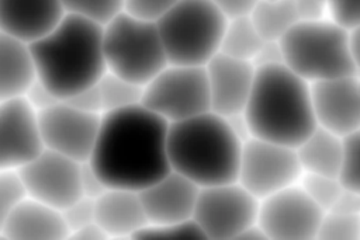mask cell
Masks as SVG:
<instances>
[{
  "label": "cell",
  "instance_id": "obj_1",
  "mask_svg": "<svg viewBox=\"0 0 360 240\" xmlns=\"http://www.w3.org/2000/svg\"><path fill=\"white\" fill-rule=\"evenodd\" d=\"M169 122L142 104L101 115L87 160L108 188L141 191L167 174Z\"/></svg>",
  "mask_w": 360,
  "mask_h": 240
},
{
  "label": "cell",
  "instance_id": "obj_2",
  "mask_svg": "<svg viewBox=\"0 0 360 240\" xmlns=\"http://www.w3.org/2000/svg\"><path fill=\"white\" fill-rule=\"evenodd\" d=\"M37 79L59 100L86 90L107 72L103 27L73 14L30 44Z\"/></svg>",
  "mask_w": 360,
  "mask_h": 240
},
{
  "label": "cell",
  "instance_id": "obj_3",
  "mask_svg": "<svg viewBox=\"0 0 360 240\" xmlns=\"http://www.w3.org/2000/svg\"><path fill=\"white\" fill-rule=\"evenodd\" d=\"M252 138L297 147L315 128L311 86L285 65L256 67L243 109Z\"/></svg>",
  "mask_w": 360,
  "mask_h": 240
},
{
  "label": "cell",
  "instance_id": "obj_4",
  "mask_svg": "<svg viewBox=\"0 0 360 240\" xmlns=\"http://www.w3.org/2000/svg\"><path fill=\"white\" fill-rule=\"evenodd\" d=\"M242 142L225 116L212 111L169 124L170 168L200 188L238 181Z\"/></svg>",
  "mask_w": 360,
  "mask_h": 240
},
{
  "label": "cell",
  "instance_id": "obj_5",
  "mask_svg": "<svg viewBox=\"0 0 360 240\" xmlns=\"http://www.w3.org/2000/svg\"><path fill=\"white\" fill-rule=\"evenodd\" d=\"M278 42L284 65L308 83L357 76L349 29L330 18L300 20Z\"/></svg>",
  "mask_w": 360,
  "mask_h": 240
},
{
  "label": "cell",
  "instance_id": "obj_6",
  "mask_svg": "<svg viewBox=\"0 0 360 240\" xmlns=\"http://www.w3.org/2000/svg\"><path fill=\"white\" fill-rule=\"evenodd\" d=\"M228 17L211 0H181L158 21L169 65L205 66L221 48Z\"/></svg>",
  "mask_w": 360,
  "mask_h": 240
},
{
  "label": "cell",
  "instance_id": "obj_7",
  "mask_svg": "<svg viewBox=\"0 0 360 240\" xmlns=\"http://www.w3.org/2000/svg\"><path fill=\"white\" fill-rule=\"evenodd\" d=\"M103 51L108 72L141 86L169 65L156 21L127 11L103 27Z\"/></svg>",
  "mask_w": 360,
  "mask_h": 240
},
{
  "label": "cell",
  "instance_id": "obj_8",
  "mask_svg": "<svg viewBox=\"0 0 360 240\" xmlns=\"http://www.w3.org/2000/svg\"><path fill=\"white\" fill-rule=\"evenodd\" d=\"M141 104L169 124L211 111L205 66L167 65L143 86Z\"/></svg>",
  "mask_w": 360,
  "mask_h": 240
},
{
  "label": "cell",
  "instance_id": "obj_9",
  "mask_svg": "<svg viewBox=\"0 0 360 240\" xmlns=\"http://www.w3.org/2000/svg\"><path fill=\"white\" fill-rule=\"evenodd\" d=\"M260 199L238 181L201 187L193 219L207 239H238L257 222Z\"/></svg>",
  "mask_w": 360,
  "mask_h": 240
},
{
  "label": "cell",
  "instance_id": "obj_10",
  "mask_svg": "<svg viewBox=\"0 0 360 240\" xmlns=\"http://www.w3.org/2000/svg\"><path fill=\"white\" fill-rule=\"evenodd\" d=\"M302 175L295 147L250 138L242 145L238 182L263 199L283 188L298 184Z\"/></svg>",
  "mask_w": 360,
  "mask_h": 240
},
{
  "label": "cell",
  "instance_id": "obj_11",
  "mask_svg": "<svg viewBox=\"0 0 360 240\" xmlns=\"http://www.w3.org/2000/svg\"><path fill=\"white\" fill-rule=\"evenodd\" d=\"M37 115L44 149L80 163L90 159L101 124L100 114L82 111L60 100Z\"/></svg>",
  "mask_w": 360,
  "mask_h": 240
},
{
  "label": "cell",
  "instance_id": "obj_12",
  "mask_svg": "<svg viewBox=\"0 0 360 240\" xmlns=\"http://www.w3.org/2000/svg\"><path fill=\"white\" fill-rule=\"evenodd\" d=\"M323 215L325 211L294 184L260 199L257 223L269 239L309 240L316 239Z\"/></svg>",
  "mask_w": 360,
  "mask_h": 240
},
{
  "label": "cell",
  "instance_id": "obj_13",
  "mask_svg": "<svg viewBox=\"0 0 360 240\" xmlns=\"http://www.w3.org/2000/svg\"><path fill=\"white\" fill-rule=\"evenodd\" d=\"M18 173L28 196L59 211L83 196L82 163L58 152L44 149Z\"/></svg>",
  "mask_w": 360,
  "mask_h": 240
},
{
  "label": "cell",
  "instance_id": "obj_14",
  "mask_svg": "<svg viewBox=\"0 0 360 240\" xmlns=\"http://www.w3.org/2000/svg\"><path fill=\"white\" fill-rule=\"evenodd\" d=\"M42 150L37 111L24 97L0 100V170H18Z\"/></svg>",
  "mask_w": 360,
  "mask_h": 240
},
{
  "label": "cell",
  "instance_id": "obj_15",
  "mask_svg": "<svg viewBox=\"0 0 360 240\" xmlns=\"http://www.w3.org/2000/svg\"><path fill=\"white\" fill-rule=\"evenodd\" d=\"M316 126L340 138L360 129V77L345 76L309 83Z\"/></svg>",
  "mask_w": 360,
  "mask_h": 240
},
{
  "label": "cell",
  "instance_id": "obj_16",
  "mask_svg": "<svg viewBox=\"0 0 360 240\" xmlns=\"http://www.w3.org/2000/svg\"><path fill=\"white\" fill-rule=\"evenodd\" d=\"M211 111L229 116L236 112H242L248 104L256 67L249 60L236 59L225 53L218 52L205 65Z\"/></svg>",
  "mask_w": 360,
  "mask_h": 240
},
{
  "label": "cell",
  "instance_id": "obj_17",
  "mask_svg": "<svg viewBox=\"0 0 360 240\" xmlns=\"http://www.w3.org/2000/svg\"><path fill=\"white\" fill-rule=\"evenodd\" d=\"M200 187L183 174L170 170L139 191L148 225L177 223L193 218Z\"/></svg>",
  "mask_w": 360,
  "mask_h": 240
},
{
  "label": "cell",
  "instance_id": "obj_18",
  "mask_svg": "<svg viewBox=\"0 0 360 240\" xmlns=\"http://www.w3.org/2000/svg\"><path fill=\"white\" fill-rule=\"evenodd\" d=\"M62 0H0V31L28 45L63 18Z\"/></svg>",
  "mask_w": 360,
  "mask_h": 240
},
{
  "label": "cell",
  "instance_id": "obj_19",
  "mask_svg": "<svg viewBox=\"0 0 360 240\" xmlns=\"http://www.w3.org/2000/svg\"><path fill=\"white\" fill-rule=\"evenodd\" d=\"M6 239H69L62 212L38 199L25 196L10 213L1 232Z\"/></svg>",
  "mask_w": 360,
  "mask_h": 240
},
{
  "label": "cell",
  "instance_id": "obj_20",
  "mask_svg": "<svg viewBox=\"0 0 360 240\" xmlns=\"http://www.w3.org/2000/svg\"><path fill=\"white\" fill-rule=\"evenodd\" d=\"M96 222L108 239H134L148 225L139 192L108 188L96 199Z\"/></svg>",
  "mask_w": 360,
  "mask_h": 240
},
{
  "label": "cell",
  "instance_id": "obj_21",
  "mask_svg": "<svg viewBox=\"0 0 360 240\" xmlns=\"http://www.w3.org/2000/svg\"><path fill=\"white\" fill-rule=\"evenodd\" d=\"M35 80L30 45L0 31V100L24 97Z\"/></svg>",
  "mask_w": 360,
  "mask_h": 240
},
{
  "label": "cell",
  "instance_id": "obj_22",
  "mask_svg": "<svg viewBox=\"0 0 360 240\" xmlns=\"http://www.w3.org/2000/svg\"><path fill=\"white\" fill-rule=\"evenodd\" d=\"M302 173L339 178L343 161V138L316 126L295 147Z\"/></svg>",
  "mask_w": 360,
  "mask_h": 240
},
{
  "label": "cell",
  "instance_id": "obj_23",
  "mask_svg": "<svg viewBox=\"0 0 360 240\" xmlns=\"http://www.w3.org/2000/svg\"><path fill=\"white\" fill-rule=\"evenodd\" d=\"M249 15L264 41H280L300 21L291 0H260Z\"/></svg>",
  "mask_w": 360,
  "mask_h": 240
},
{
  "label": "cell",
  "instance_id": "obj_24",
  "mask_svg": "<svg viewBox=\"0 0 360 240\" xmlns=\"http://www.w3.org/2000/svg\"><path fill=\"white\" fill-rule=\"evenodd\" d=\"M264 39L255 27L250 15L228 18L219 52L228 56L252 62Z\"/></svg>",
  "mask_w": 360,
  "mask_h": 240
},
{
  "label": "cell",
  "instance_id": "obj_25",
  "mask_svg": "<svg viewBox=\"0 0 360 240\" xmlns=\"http://www.w3.org/2000/svg\"><path fill=\"white\" fill-rule=\"evenodd\" d=\"M103 114L141 104L143 86L125 80L111 72H105L97 81Z\"/></svg>",
  "mask_w": 360,
  "mask_h": 240
},
{
  "label": "cell",
  "instance_id": "obj_26",
  "mask_svg": "<svg viewBox=\"0 0 360 240\" xmlns=\"http://www.w3.org/2000/svg\"><path fill=\"white\" fill-rule=\"evenodd\" d=\"M66 14L79 15L101 27L125 11V0H62Z\"/></svg>",
  "mask_w": 360,
  "mask_h": 240
},
{
  "label": "cell",
  "instance_id": "obj_27",
  "mask_svg": "<svg viewBox=\"0 0 360 240\" xmlns=\"http://www.w3.org/2000/svg\"><path fill=\"white\" fill-rule=\"evenodd\" d=\"M298 185L325 212L333 208L338 196L343 191V185L339 178L315 173H302L298 180Z\"/></svg>",
  "mask_w": 360,
  "mask_h": 240
},
{
  "label": "cell",
  "instance_id": "obj_28",
  "mask_svg": "<svg viewBox=\"0 0 360 240\" xmlns=\"http://www.w3.org/2000/svg\"><path fill=\"white\" fill-rule=\"evenodd\" d=\"M316 239L322 240H359L360 216L346 215L335 211L325 212Z\"/></svg>",
  "mask_w": 360,
  "mask_h": 240
},
{
  "label": "cell",
  "instance_id": "obj_29",
  "mask_svg": "<svg viewBox=\"0 0 360 240\" xmlns=\"http://www.w3.org/2000/svg\"><path fill=\"white\" fill-rule=\"evenodd\" d=\"M134 239L146 240H193V239H207L201 227L191 218L177 223L167 225H146L141 229Z\"/></svg>",
  "mask_w": 360,
  "mask_h": 240
},
{
  "label": "cell",
  "instance_id": "obj_30",
  "mask_svg": "<svg viewBox=\"0 0 360 240\" xmlns=\"http://www.w3.org/2000/svg\"><path fill=\"white\" fill-rule=\"evenodd\" d=\"M27 196L18 170H0V232L14 208Z\"/></svg>",
  "mask_w": 360,
  "mask_h": 240
},
{
  "label": "cell",
  "instance_id": "obj_31",
  "mask_svg": "<svg viewBox=\"0 0 360 240\" xmlns=\"http://www.w3.org/2000/svg\"><path fill=\"white\" fill-rule=\"evenodd\" d=\"M339 180L345 188L360 192V129L343 138V161Z\"/></svg>",
  "mask_w": 360,
  "mask_h": 240
},
{
  "label": "cell",
  "instance_id": "obj_32",
  "mask_svg": "<svg viewBox=\"0 0 360 240\" xmlns=\"http://www.w3.org/2000/svg\"><path fill=\"white\" fill-rule=\"evenodd\" d=\"M60 212L70 236V233H73L75 230L96 222V199L82 196Z\"/></svg>",
  "mask_w": 360,
  "mask_h": 240
},
{
  "label": "cell",
  "instance_id": "obj_33",
  "mask_svg": "<svg viewBox=\"0 0 360 240\" xmlns=\"http://www.w3.org/2000/svg\"><path fill=\"white\" fill-rule=\"evenodd\" d=\"M328 18L346 29L360 25V0H326Z\"/></svg>",
  "mask_w": 360,
  "mask_h": 240
},
{
  "label": "cell",
  "instance_id": "obj_34",
  "mask_svg": "<svg viewBox=\"0 0 360 240\" xmlns=\"http://www.w3.org/2000/svg\"><path fill=\"white\" fill-rule=\"evenodd\" d=\"M180 1L181 0H125V11L139 18L158 21Z\"/></svg>",
  "mask_w": 360,
  "mask_h": 240
},
{
  "label": "cell",
  "instance_id": "obj_35",
  "mask_svg": "<svg viewBox=\"0 0 360 240\" xmlns=\"http://www.w3.org/2000/svg\"><path fill=\"white\" fill-rule=\"evenodd\" d=\"M80 184H82V194L83 196L97 199L103 195L108 187L101 180V177L96 173L89 161L82 163V174H80Z\"/></svg>",
  "mask_w": 360,
  "mask_h": 240
},
{
  "label": "cell",
  "instance_id": "obj_36",
  "mask_svg": "<svg viewBox=\"0 0 360 240\" xmlns=\"http://www.w3.org/2000/svg\"><path fill=\"white\" fill-rule=\"evenodd\" d=\"M63 101L69 102L70 105H73L82 111L103 115V105H101V98H100L97 84H94L86 90H82Z\"/></svg>",
  "mask_w": 360,
  "mask_h": 240
},
{
  "label": "cell",
  "instance_id": "obj_37",
  "mask_svg": "<svg viewBox=\"0 0 360 240\" xmlns=\"http://www.w3.org/2000/svg\"><path fill=\"white\" fill-rule=\"evenodd\" d=\"M24 98L28 101V104L38 112L41 109H45L51 107L52 104L60 101L56 98L38 79L30 86L27 93L24 94Z\"/></svg>",
  "mask_w": 360,
  "mask_h": 240
},
{
  "label": "cell",
  "instance_id": "obj_38",
  "mask_svg": "<svg viewBox=\"0 0 360 240\" xmlns=\"http://www.w3.org/2000/svg\"><path fill=\"white\" fill-rule=\"evenodd\" d=\"M255 67L284 65L283 49L278 41H264L260 49L257 51L255 59L252 60Z\"/></svg>",
  "mask_w": 360,
  "mask_h": 240
},
{
  "label": "cell",
  "instance_id": "obj_39",
  "mask_svg": "<svg viewBox=\"0 0 360 240\" xmlns=\"http://www.w3.org/2000/svg\"><path fill=\"white\" fill-rule=\"evenodd\" d=\"M298 11L300 20L328 18L326 0H291Z\"/></svg>",
  "mask_w": 360,
  "mask_h": 240
},
{
  "label": "cell",
  "instance_id": "obj_40",
  "mask_svg": "<svg viewBox=\"0 0 360 240\" xmlns=\"http://www.w3.org/2000/svg\"><path fill=\"white\" fill-rule=\"evenodd\" d=\"M228 18L249 15L260 0H211Z\"/></svg>",
  "mask_w": 360,
  "mask_h": 240
},
{
  "label": "cell",
  "instance_id": "obj_41",
  "mask_svg": "<svg viewBox=\"0 0 360 240\" xmlns=\"http://www.w3.org/2000/svg\"><path fill=\"white\" fill-rule=\"evenodd\" d=\"M330 211L360 216V192L343 187V191L338 196L333 208Z\"/></svg>",
  "mask_w": 360,
  "mask_h": 240
},
{
  "label": "cell",
  "instance_id": "obj_42",
  "mask_svg": "<svg viewBox=\"0 0 360 240\" xmlns=\"http://www.w3.org/2000/svg\"><path fill=\"white\" fill-rule=\"evenodd\" d=\"M228 125L231 126L232 132L239 138V140L242 143H245L246 140H249L252 138V132H250V126H249V122L245 116V112H236V114H232L229 116H225Z\"/></svg>",
  "mask_w": 360,
  "mask_h": 240
},
{
  "label": "cell",
  "instance_id": "obj_43",
  "mask_svg": "<svg viewBox=\"0 0 360 240\" xmlns=\"http://www.w3.org/2000/svg\"><path fill=\"white\" fill-rule=\"evenodd\" d=\"M69 239H80V240H101V239H108L107 233L98 226L97 222H93L90 225H86L73 233H70Z\"/></svg>",
  "mask_w": 360,
  "mask_h": 240
},
{
  "label": "cell",
  "instance_id": "obj_44",
  "mask_svg": "<svg viewBox=\"0 0 360 240\" xmlns=\"http://www.w3.org/2000/svg\"><path fill=\"white\" fill-rule=\"evenodd\" d=\"M349 39H350V51H352L356 73L360 77V25L349 31Z\"/></svg>",
  "mask_w": 360,
  "mask_h": 240
},
{
  "label": "cell",
  "instance_id": "obj_45",
  "mask_svg": "<svg viewBox=\"0 0 360 240\" xmlns=\"http://www.w3.org/2000/svg\"><path fill=\"white\" fill-rule=\"evenodd\" d=\"M238 239H240V240H264V239H269V237H267L266 232L260 227V225L256 222L255 225H252L248 229H245L239 234Z\"/></svg>",
  "mask_w": 360,
  "mask_h": 240
},
{
  "label": "cell",
  "instance_id": "obj_46",
  "mask_svg": "<svg viewBox=\"0 0 360 240\" xmlns=\"http://www.w3.org/2000/svg\"><path fill=\"white\" fill-rule=\"evenodd\" d=\"M273 1H277V0H273Z\"/></svg>",
  "mask_w": 360,
  "mask_h": 240
}]
</instances>
